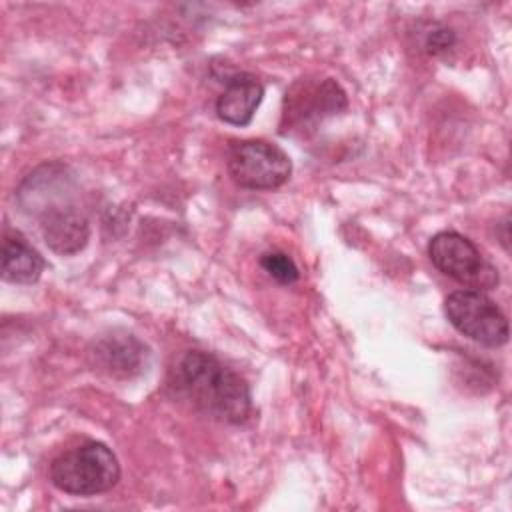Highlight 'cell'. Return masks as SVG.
<instances>
[{
  "label": "cell",
  "mask_w": 512,
  "mask_h": 512,
  "mask_svg": "<svg viewBox=\"0 0 512 512\" xmlns=\"http://www.w3.org/2000/svg\"><path fill=\"white\" fill-rule=\"evenodd\" d=\"M38 218L42 238L52 252L60 256H72L84 250L88 244L90 222L72 204H58L48 208Z\"/></svg>",
  "instance_id": "ba28073f"
},
{
  "label": "cell",
  "mask_w": 512,
  "mask_h": 512,
  "mask_svg": "<svg viewBox=\"0 0 512 512\" xmlns=\"http://www.w3.org/2000/svg\"><path fill=\"white\" fill-rule=\"evenodd\" d=\"M260 266L272 280H276L278 284H284V286L294 284L300 278V270H298L296 262L280 250L264 252L260 256Z\"/></svg>",
  "instance_id": "8fae6325"
},
{
  "label": "cell",
  "mask_w": 512,
  "mask_h": 512,
  "mask_svg": "<svg viewBox=\"0 0 512 512\" xmlns=\"http://www.w3.org/2000/svg\"><path fill=\"white\" fill-rule=\"evenodd\" d=\"M284 118L290 126H304L326 116L340 114L348 108V98L334 78H324L318 84H296L286 92Z\"/></svg>",
  "instance_id": "52a82bcc"
},
{
  "label": "cell",
  "mask_w": 512,
  "mask_h": 512,
  "mask_svg": "<svg viewBox=\"0 0 512 512\" xmlns=\"http://www.w3.org/2000/svg\"><path fill=\"white\" fill-rule=\"evenodd\" d=\"M264 98L262 82L252 74H236L226 80L216 100V116L232 126H248Z\"/></svg>",
  "instance_id": "9c48e42d"
},
{
  "label": "cell",
  "mask_w": 512,
  "mask_h": 512,
  "mask_svg": "<svg viewBox=\"0 0 512 512\" xmlns=\"http://www.w3.org/2000/svg\"><path fill=\"white\" fill-rule=\"evenodd\" d=\"M168 390L206 418L242 424L252 410L246 380L210 352L188 350L168 372Z\"/></svg>",
  "instance_id": "6da1fadb"
},
{
  "label": "cell",
  "mask_w": 512,
  "mask_h": 512,
  "mask_svg": "<svg viewBox=\"0 0 512 512\" xmlns=\"http://www.w3.org/2000/svg\"><path fill=\"white\" fill-rule=\"evenodd\" d=\"M228 174L246 190H276L290 180L292 160L274 142L240 140L228 150Z\"/></svg>",
  "instance_id": "3957f363"
},
{
  "label": "cell",
  "mask_w": 512,
  "mask_h": 512,
  "mask_svg": "<svg viewBox=\"0 0 512 512\" xmlns=\"http://www.w3.org/2000/svg\"><path fill=\"white\" fill-rule=\"evenodd\" d=\"M456 44V34L454 30H450L448 26L444 24H438V22H432L428 24V28L424 30V50L432 56H438V54H444L448 52L452 46Z\"/></svg>",
  "instance_id": "7c38bea8"
},
{
  "label": "cell",
  "mask_w": 512,
  "mask_h": 512,
  "mask_svg": "<svg viewBox=\"0 0 512 512\" xmlns=\"http://www.w3.org/2000/svg\"><path fill=\"white\" fill-rule=\"evenodd\" d=\"M510 218L508 216H504V220L500 222V226H502V232H500V242H502V246L508 250V240H510V234H508V228H510Z\"/></svg>",
  "instance_id": "4fadbf2b"
},
{
  "label": "cell",
  "mask_w": 512,
  "mask_h": 512,
  "mask_svg": "<svg viewBox=\"0 0 512 512\" xmlns=\"http://www.w3.org/2000/svg\"><path fill=\"white\" fill-rule=\"evenodd\" d=\"M44 258L18 230H6L2 240V280L10 284H34L44 272Z\"/></svg>",
  "instance_id": "30bf717a"
},
{
  "label": "cell",
  "mask_w": 512,
  "mask_h": 512,
  "mask_svg": "<svg viewBox=\"0 0 512 512\" xmlns=\"http://www.w3.org/2000/svg\"><path fill=\"white\" fill-rule=\"evenodd\" d=\"M444 314L460 334L486 348H500L508 342V318L482 290L464 288L448 294Z\"/></svg>",
  "instance_id": "277c9868"
},
{
  "label": "cell",
  "mask_w": 512,
  "mask_h": 512,
  "mask_svg": "<svg viewBox=\"0 0 512 512\" xmlns=\"http://www.w3.org/2000/svg\"><path fill=\"white\" fill-rule=\"evenodd\" d=\"M428 258L446 276L472 290H490L498 284V270L478 246L460 232L442 230L428 242Z\"/></svg>",
  "instance_id": "5b68a950"
},
{
  "label": "cell",
  "mask_w": 512,
  "mask_h": 512,
  "mask_svg": "<svg viewBox=\"0 0 512 512\" xmlns=\"http://www.w3.org/2000/svg\"><path fill=\"white\" fill-rule=\"evenodd\" d=\"M86 356L94 372L112 380H130L146 370L150 350L132 332L110 330L92 340Z\"/></svg>",
  "instance_id": "8992f818"
},
{
  "label": "cell",
  "mask_w": 512,
  "mask_h": 512,
  "mask_svg": "<svg viewBox=\"0 0 512 512\" xmlns=\"http://www.w3.org/2000/svg\"><path fill=\"white\" fill-rule=\"evenodd\" d=\"M120 462L104 442L88 440L62 452L50 464V482L70 496H96L112 490L120 480Z\"/></svg>",
  "instance_id": "7a4b0ae2"
}]
</instances>
